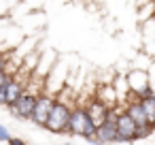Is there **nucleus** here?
<instances>
[{
    "mask_svg": "<svg viewBox=\"0 0 155 145\" xmlns=\"http://www.w3.org/2000/svg\"><path fill=\"white\" fill-rule=\"evenodd\" d=\"M68 115H70V105H66V102L55 98L43 126L49 132H53V134H64L66 132V124H68Z\"/></svg>",
    "mask_w": 155,
    "mask_h": 145,
    "instance_id": "obj_1",
    "label": "nucleus"
},
{
    "mask_svg": "<svg viewBox=\"0 0 155 145\" xmlns=\"http://www.w3.org/2000/svg\"><path fill=\"white\" fill-rule=\"evenodd\" d=\"M125 81H127V88L132 94L136 96H147V94H153V88H151V77L147 73V68H132L127 75H125Z\"/></svg>",
    "mask_w": 155,
    "mask_h": 145,
    "instance_id": "obj_2",
    "label": "nucleus"
},
{
    "mask_svg": "<svg viewBox=\"0 0 155 145\" xmlns=\"http://www.w3.org/2000/svg\"><path fill=\"white\" fill-rule=\"evenodd\" d=\"M34 100H36V94L24 90V92L19 94V98H17L15 102L7 105V107H9V111H11L13 117H17V119H30V113H32V109H34Z\"/></svg>",
    "mask_w": 155,
    "mask_h": 145,
    "instance_id": "obj_3",
    "label": "nucleus"
},
{
    "mask_svg": "<svg viewBox=\"0 0 155 145\" xmlns=\"http://www.w3.org/2000/svg\"><path fill=\"white\" fill-rule=\"evenodd\" d=\"M53 100H55V96L49 94V92H38V94H36L34 109H32V113H30V119H32L36 126H43V124H45V119H47V115H49V109H51V105H53Z\"/></svg>",
    "mask_w": 155,
    "mask_h": 145,
    "instance_id": "obj_4",
    "label": "nucleus"
},
{
    "mask_svg": "<svg viewBox=\"0 0 155 145\" xmlns=\"http://www.w3.org/2000/svg\"><path fill=\"white\" fill-rule=\"evenodd\" d=\"M132 141H136V124L121 109L117 113V139H115V143H132Z\"/></svg>",
    "mask_w": 155,
    "mask_h": 145,
    "instance_id": "obj_5",
    "label": "nucleus"
},
{
    "mask_svg": "<svg viewBox=\"0 0 155 145\" xmlns=\"http://www.w3.org/2000/svg\"><path fill=\"white\" fill-rule=\"evenodd\" d=\"M85 119H87L85 107L83 105H72L70 107V115H68V124H66V132L72 134V136H81Z\"/></svg>",
    "mask_w": 155,
    "mask_h": 145,
    "instance_id": "obj_6",
    "label": "nucleus"
},
{
    "mask_svg": "<svg viewBox=\"0 0 155 145\" xmlns=\"http://www.w3.org/2000/svg\"><path fill=\"white\" fill-rule=\"evenodd\" d=\"M85 113H87V117L91 119V124H94V126L98 128V126H100V124H102V122L106 119L108 107H106L104 102H100V100H98V98L94 96V98H91V100H89V102L85 105Z\"/></svg>",
    "mask_w": 155,
    "mask_h": 145,
    "instance_id": "obj_7",
    "label": "nucleus"
},
{
    "mask_svg": "<svg viewBox=\"0 0 155 145\" xmlns=\"http://www.w3.org/2000/svg\"><path fill=\"white\" fill-rule=\"evenodd\" d=\"M94 96H96L100 102H104L108 109L115 107V105H119V98H117V92H115L113 81H100V83H98V90H96Z\"/></svg>",
    "mask_w": 155,
    "mask_h": 145,
    "instance_id": "obj_8",
    "label": "nucleus"
},
{
    "mask_svg": "<svg viewBox=\"0 0 155 145\" xmlns=\"http://www.w3.org/2000/svg\"><path fill=\"white\" fill-rule=\"evenodd\" d=\"M9 136H11L9 128H7L5 124H0V143H7V141H9Z\"/></svg>",
    "mask_w": 155,
    "mask_h": 145,
    "instance_id": "obj_9",
    "label": "nucleus"
},
{
    "mask_svg": "<svg viewBox=\"0 0 155 145\" xmlns=\"http://www.w3.org/2000/svg\"><path fill=\"white\" fill-rule=\"evenodd\" d=\"M7 143H11V145H24V139H15V136H9V141Z\"/></svg>",
    "mask_w": 155,
    "mask_h": 145,
    "instance_id": "obj_10",
    "label": "nucleus"
},
{
    "mask_svg": "<svg viewBox=\"0 0 155 145\" xmlns=\"http://www.w3.org/2000/svg\"><path fill=\"white\" fill-rule=\"evenodd\" d=\"M0 105H5V90L0 88Z\"/></svg>",
    "mask_w": 155,
    "mask_h": 145,
    "instance_id": "obj_11",
    "label": "nucleus"
}]
</instances>
